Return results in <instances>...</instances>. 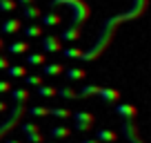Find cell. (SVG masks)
Returning a JSON list of instances; mask_svg holds the SVG:
<instances>
[{"label":"cell","mask_w":151,"mask_h":143,"mask_svg":"<svg viewBox=\"0 0 151 143\" xmlns=\"http://www.w3.org/2000/svg\"><path fill=\"white\" fill-rule=\"evenodd\" d=\"M145 9H147V0H133V5H131V9H129V11H124V14H116V16H111V18H107V20L102 23V29H100L98 43H96L91 49L82 52L80 61H96V58H98L100 54L109 47L111 38L116 36V27H118V25H122L124 20H136L138 16L145 14Z\"/></svg>","instance_id":"1"},{"label":"cell","mask_w":151,"mask_h":143,"mask_svg":"<svg viewBox=\"0 0 151 143\" xmlns=\"http://www.w3.org/2000/svg\"><path fill=\"white\" fill-rule=\"evenodd\" d=\"M58 5H67L73 11V23H71V27L60 36V40H78L82 36V25L87 23V18H89V14H91L89 5L82 2V0H51V7H58Z\"/></svg>","instance_id":"2"},{"label":"cell","mask_w":151,"mask_h":143,"mask_svg":"<svg viewBox=\"0 0 151 143\" xmlns=\"http://www.w3.org/2000/svg\"><path fill=\"white\" fill-rule=\"evenodd\" d=\"M27 110V103H14V110H11V116L5 121V123L0 125V136L5 132H9V130H14L16 125H18V121H20V116H22V112Z\"/></svg>","instance_id":"3"},{"label":"cell","mask_w":151,"mask_h":143,"mask_svg":"<svg viewBox=\"0 0 151 143\" xmlns=\"http://www.w3.org/2000/svg\"><path fill=\"white\" fill-rule=\"evenodd\" d=\"M71 119H73L78 132H89V130L93 128L96 116L91 114V112H71Z\"/></svg>","instance_id":"4"},{"label":"cell","mask_w":151,"mask_h":143,"mask_svg":"<svg viewBox=\"0 0 151 143\" xmlns=\"http://www.w3.org/2000/svg\"><path fill=\"white\" fill-rule=\"evenodd\" d=\"M22 29V18H7L0 23V31L2 36H16Z\"/></svg>","instance_id":"5"},{"label":"cell","mask_w":151,"mask_h":143,"mask_svg":"<svg viewBox=\"0 0 151 143\" xmlns=\"http://www.w3.org/2000/svg\"><path fill=\"white\" fill-rule=\"evenodd\" d=\"M122 134L129 143H145L140 139V134H138V125L133 121H122Z\"/></svg>","instance_id":"6"},{"label":"cell","mask_w":151,"mask_h":143,"mask_svg":"<svg viewBox=\"0 0 151 143\" xmlns=\"http://www.w3.org/2000/svg\"><path fill=\"white\" fill-rule=\"evenodd\" d=\"M42 47H45V54H58L62 52V40L60 36H45L42 38Z\"/></svg>","instance_id":"7"},{"label":"cell","mask_w":151,"mask_h":143,"mask_svg":"<svg viewBox=\"0 0 151 143\" xmlns=\"http://www.w3.org/2000/svg\"><path fill=\"white\" fill-rule=\"evenodd\" d=\"M116 112H118V116L122 121H133L138 116V110L133 107V105H129V103H116Z\"/></svg>","instance_id":"8"},{"label":"cell","mask_w":151,"mask_h":143,"mask_svg":"<svg viewBox=\"0 0 151 143\" xmlns=\"http://www.w3.org/2000/svg\"><path fill=\"white\" fill-rule=\"evenodd\" d=\"M98 96L104 101V103H113V105L120 101V92H118V90H113V87H100Z\"/></svg>","instance_id":"9"},{"label":"cell","mask_w":151,"mask_h":143,"mask_svg":"<svg viewBox=\"0 0 151 143\" xmlns=\"http://www.w3.org/2000/svg\"><path fill=\"white\" fill-rule=\"evenodd\" d=\"M31 52V45H29V40H16V43L9 45V54H29Z\"/></svg>","instance_id":"10"},{"label":"cell","mask_w":151,"mask_h":143,"mask_svg":"<svg viewBox=\"0 0 151 143\" xmlns=\"http://www.w3.org/2000/svg\"><path fill=\"white\" fill-rule=\"evenodd\" d=\"M96 136H98L100 143H116L118 141V134L111 132V130H107V128H100L98 132H96Z\"/></svg>","instance_id":"11"},{"label":"cell","mask_w":151,"mask_h":143,"mask_svg":"<svg viewBox=\"0 0 151 143\" xmlns=\"http://www.w3.org/2000/svg\"><path fill=\"white\" fill-rule=\"evenodd\" d=\"M40 16H42V9H40V7H36V5H24L22 7V18L36 20V18H40Z\"/></svg>","instance_id":"12"},{"label":"cell","mask_w":151,"mask_h":143,"mask_svg":"<svg viewBox=\"0 0 151 143\" xmlns=\"http://www.w3.org/2000/svg\"><path fill=\"white\" fill-rule=\"evenodd\" d=\"M62 72H65V67H62L60 63H45V67H42L40 74H45V76H58Z\"/></svg>","instance_id":"13"},{"label":"cell","mask_w":151,"mask_h":143,"mask_svg":"<svg viewBox=\"0 0 151 143\" xmlns=\"http://www.w3.org/2000/svg\"><path fill=\"white\" fill-rule=\"evenodd\" d=\"M40 20H42V27H56V25L62 23V16L56 14V11H49V14H45V18H40Z\"/></svg>","instance_id":"14"},{"label":"cell","mask_w":151,"mask_h":143,"mask_svg":"<svg viewBox=\"0 0 151 143\" xmlns=\"http://www.w3.org/2000/svg\"><path fill=\"white\" fill-rule=\"evenodd\" d=\"M20 31H22L27 38H38V36L45 34V29H42V25H27V27H22Z\"/></svg>","instance_id":"15"},{"label":"cell","mask_w":151,"mask_h":143,"mask_svg":"<svg viewBox=\"0 0 151 143\" xmlns=\"http://www.w3.org/2000/svg\"><path fill=\"white\" fill-rule=\"evenodd\" d=\"M71 136V130L67 128V125H53L51 128V139H69Z\"/></svg>","instance_id":"16"},{"label":"cell","mask_w":151,"mask_h":143,"mask_svg":"<svg viewBox=\"0 0 151 143\" xmlns=\"http://www.w3.org/2000/svg\"><path fill=\"white\" fill-rule=\"evenodd\" d=\"M11 98H14V103H27L29 98V90L27 87H18V90H11Z\"/></svg>","instance_id":"17"},{"label":"cell","mask_w":151,"mask_h":143,"mask_svg":"<svg viewBox=\"0 0 151 143\" xmlns=\"http://www.w3.org/2000/svg\"><path fill=\"white\" fill-rule=\"evenodd\" d=\"M24 56H27V63H29V65H33V67L45 65V63H47V54H33V52H29V54H24Z\"/></svg>","instance_id":"18"},{"label":"cell","mask_w":151,"mask_h":143,"mask_svg":"<svg viewBox=\"0 0 151 143\" xmlns=\"http://www.w3.org/2000/svg\"><path fill=\"white\" fill-rule=\"evenodd\" d=\"M65 74H67L69 81H82V78L87 76V72L80 69V67H69V69H65Z\"/></svg>","instance_id":"19"},{"label":"cell","mask_w":151,"mask_h":143,"mask_svg":"<svg viewBox=\"0 0 151 143\" xmlns=\"http://www.w3.org/2000/svg\"><path fill=\"white\" fill-rule=\"evenodd\" d=\"M5 72L9 74V78H22L24 74H27V67L24 65H9Z\"/></svg>","instance_id":"20"},{"label":"cell","mask_w":151,"mask_h":143,"mask_svg":"<svg viewBox=\"0 0 151 143\" xmlns=\"http://www.w3.org/2000/svg\"><path fill=\"white\" fill-rule=\"evenodd\" d=\"M100 85H85L78 90V98H87V96H98Z\"/></svg>","instance_id":"21"},{"label":"cell","mask_w":151,"mask_h":143,"mask_svg":"<svg viewBox=\"0 0 151 143\" xmlns=\"http://www.w3.org/2000/svg\"><path fill=\"white\" fill-rule=\"evenodd\" d=\"M56 96H62V98L73 101V98H78V90H73L71 85H67V87H60V90H56Z\"/></svg>","instance_id":"22"},{"label":"cell","mask_w":151,"mask_h":143,"mask_svg":"<svg viewBox=\"0 0 151 143\" xmlns=\"http://www.w3.org/2000/svg\"><path fill=\"white\" fill-rule=\"evenodd\" d=\"M24 85H31V87H38L42 85V74H24Z\"/></svg>","instance_id":"23"},{"label":"cell","mask_w":151,"mask_h":143,"mask_svg":"<svg viewBox=\"0 0 151 143\" xmlns=\"http://www.w3.org/2000/svg\"><path fill=\"white\" fill-rule=\"evenodd\" d=\"M29 114L36 116V119H40V116H49V107H47V105H33V107H29Z\"/></svg>","instance_id":"24"},{"label":"cell","mask_w":151,"mask_h":143,"mask_svg":"<svg viewBox=\"0 0 151 143\" xmlns=\"http://www.w3.org/2000/svg\"><path fill=\"white\" fill-rule=\"evenodd\" d=\"M49 114L56 119H71V112L67 107H49Z\"/></svg>","instance_id":"25"},{"label":"cell","mask_w":151,"mask_h":143,"mask_svg":"<svg viewBox=\"0 0 151 143\" xmlns=\"http://www.w3.org/2000/svg\"><path fill=\"white\" fill-rule=\"evenodd\" d=\"M20 130L24 132V136H27V134H40V125L33 123V121H29V123H22V125H20Z\"/></svg>","instance_id":"26"},{"label":"cell","mask_w":151,"mask_h":143,"mask_svg":"<svg viewBox=\"0 0 151 143\" xmlns=\"http://www.w3.org/2000/svg\"><path fill=\"white\" fill-rule=\"evenodd\" d=\"M38 96H42V98L56 96V87H51V85H38Z\"/></svg>","instance_id":"27"},{"label":"cell","mask_w":151,"mask_h":143,"mask_svg":"<svg viewBox=\"0 0 151 143\" xmlns=\"http://www.w3.org/2000/svg\"><path fill=\"white\" fill-rule=\"evenodd\" d=\"M16 0H0V11H5V14H9V11L16 9Z\"/></svg>","instance_id":"28"},{"label":"cell","mask_w":151,"mask_h":143,"mask_svg":"<svg viewBox=\"0 0 151 143\" xmlns=\"http://www.w3.org/2000/svg\"><path fill=\"white\" fill-rule=\"evenodd\" d=\"M62 54H65L67 58H80V56H82V49H78V47H67Z\"/></svg>","instance_id":"29"},{"label":"cell","mask_w":151,"mask_h":143,"mask_svg":"<svg viewBox=\"0 0 151 143\" xmlns=\"http://www.w3.org/2000/svg\"><path fill=\"white\" fill-rule=\"evenodd\" d=\"M11 90H14L11 81H0V94H9Z\"/></svg>","instance_id":"30"},{"label":"cell","mask_w":151,"mask_h":143,"mask_svg":"<svg viewBox=\"0 0 151 143\" xmlns=\"http://www.w3.org/2000/svg\"><path fill=\"white\" fill-rule=\"evenodd\" d=\"M45 136L42 134H27V143H42Z\"/></svg>","instance_id":"31"},{"label":"cell","mask_w":151,"mask_h":143,"mask_svg":"<svg viewBox=\"0 0 151 143\" xmlns=\"http://www.w3.org/2000/svg\"><path fill=\"white\" fill-rule=\"evenodd\" d=\"M7 67H9V58H7V54H0V72H5Z\"/></svg>","instance_id":"32"},{"label":"cell","mask_w":151,"mask_h":143,"mask_svg":"<svg viewBox=\"0 0 151 143\" xmlns=\"http://www.w3.org/2000/svg\"><path fill=\"white\" fill-rule=\"evenodd\" d=\"M5 47H7V43H5V38H2V36H0V54L5 52Z\"/></svg>","instance_id":"33"},{"label":"cell","mask_w":151,"mask_h":143,"mask_svg":"<svg viewBox=\"0 0 151 143\" xmlns=\"http://www.w3.org/2000/svg\"><path fill=\"white\" fill-rule=\"evenodd\" d=\"M16 5H22L24 7V5H31V0H16Z\"/></svg>","instance_id":"34"},{"label":"cell","mask_w":151,"mask_h":143,"mask_svg":"<svg viewBox=\"0 0 151 143\" xmlns=\"http://www.w3.org/2000/svg\"><path fill=\"white\" fill-rule=\"evenodd\" d=\"M7 107H9V105H7V103H5V101H0V112H5V110H7Z\"/></svg>","instance_id":"35"},{"label":"cell","mask_w":151,"mask_h":143,"mask_svg":"<svg viewBox=\"0 0 151 143\" xmlns=\"http://www.w3.org/2000/svg\"><path fill=\"white\" fill-rule=\"evenodd\" d=\"M80 143H100L98 139H85V141H80Z\"/></svg>","instance_id":"36"},{"label":"cell","mask_w":151,"mask_h":143,"mask_svg":"<svg viewBox=\"0 0 151 143\" xmlns=\"http://www.w3.org/2000/svg\"><path fill=\"white\" fill-rule=\"evenodd\" d=\"M5 143H22V141H16V139H7Z\"/></svg>","instance_id":"37"},{"label":"cell","mask_w":151,"mask_h":143,"mask_svg":"<svg viewBox=\"0 0 151 143\" xmlns=\"http://www.w3.org/2000/svg\"><path fill=\"white\" fill-rule=\"evenodd\" d=\"M42 143H45V141H42ZM47 143H56V141H47Z\"/></svg>","instance_id":"38"},{"label":"cell","mask_w":151,"mask_h":143,"mask_svg":"<svg viewBox=\"0 0 151 143\" xmlns=\"http://www.w3.org/2000/svg\"><path fill=\"white\" fill-rule=\"evenodd\" d=\"M69 143H73V141H69Z\"/></svg>","instance_id":"39"}]
</instances>
